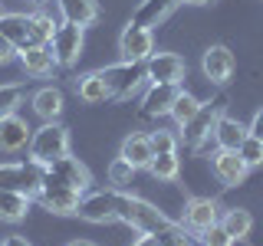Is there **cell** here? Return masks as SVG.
<instances>
[{
    "instance_id": "3957f363",
    "label": "cell",
    "mask_w": 263,
    "mask_h": 246,
    "mask_svg": "<svg viewBox=\"0 0 263 246\" xmlns=\"http://www.w3.org/2000/svg\"><path fill=\"white\" fill-rule=\"evenodd\" d=\"M43 177H46V164H40L33 158L30 161H7V164H0V187H4V191L36 197L40 187H43Z\"/></svg>"
},
{
    "instance_id": "8fae6325",
    "label": "cell",
    "mask_w": 263,
    "mask_h": 246,
    "mask_svg": "<svg viewBox=\"0 0 263 246\" xmlns=\"http://www.w3.org/2000/svg\"><path fill=\"white\" fill-rule=\"evenodd\" d=\"M201 69H204V76H208V82H214V86H224V82L234 76L237 59H234V53H230L224 43H214V46L204 49Z\"/></svg>"
},
{
    "instance_id": "ffe728a7",
    "label": "cell",
    "mask_w": 263,
    "mask_h": 246,
    "mask_svg": "<svg viewBox=\"0 0 263 246\" xmlns=\"http://www.w3.org/2000/svg\"><path fill=\"white\" fill-rule=\"evenodd\" d=\"M63 20L66 23H76V27H92L99 20V4L96 0H56Z\"/></svg>"
},
{
    "instance_id": "8992f818",
    "label": "cell",
    "mask_w": 263,
    "mask_h": 246,
    "mask_svg": "<svg viewBox=\"0 0 263 246\" xmlns=\"http://www.w3.org/2000/svg\"><path fill=\"white\" fill-rule=\"evenodd\" d=\"M36 200L43 203L49 213H56V217H76L82 194H79V191H72L69 184H63V180L56 177V174H49V171H46L43 187H40Z\"/></svg>"
},
{
    "instance_id": "74e56055",
    "label": "cell",
    "mask_w": 263,
    "mask_h": 246,
    "mask_svg": "<svg viewBox=\"0 0 263 246\" xmlns=\"http://www.w3.org/2000/svg\"><path fill=\"white\" fill-rule=\"evenodd\" d=\"M0 246H30L27 236H20V233H10V236H4V243Z\"/></svg>"
},
{
    "instance_id": "ac0fdd59",
    "label": "cell",
    "mask_w": 263,
    "mask_h": 246,
    "mask_svg": "<svg viewBox=\"0 0 263 246\" xmlns=\"http://www.w3.org/2000/svg\"><path fill=\"white\" fill-rule=\"evenodd\" d=\"M181 4V0H142L138 10L132 13V23L135 27H145V30H155L158 23H164L171 16V10Z\"/></svg>"
},
{
    "instance_id": "7a4b0ae2",
    "label": "cell",
    "mask_w": 263,
    "mask_h": 246,
    "mask_svg": "<svg viewBox=\"0 0 263 246\" xmlns=\"http://www.w3.org/2000/svg\"><path fill=\"white\" fill-rule=\"evenodd\" d=\"M224 109H227V92H217L211 102H201V109H197L194 118L187 121V125H181V141H184V148L201 151V148L214 138V128H217Z\"/></svg>"
},
{
    "instance_id": "603a6c76",
    "label": "cell",
    "mask_w": 263,
    "mask_h": 246,
    "mask_svg": "<svg viewBox=\"0 0 263 246\" xmlns=\"http://www.w3.org/2000/svg\"><path fill=\"white\" fill-rule=\"evenodd\" d=\"M33 112L43 121H56L63 115V92L56 86H43L40 92H33Z\"/></svg>"
},
{
    "instance_id": "6da1fadb",
    "label": "cell",
    "mask_w": 263,
    "mask_h": 246,
    "mask_svg": "<svg viewBox=\"0 0 263 246\" xmlns=\"http://www.w3.org/2000/svg\"><path fill=\"white\" fill-rule=\"evenodd\" d=\"M119 220L128 223L132 230H138V233H145V236H158L161 230H168L175 223L171 217H164V210H158L155 203H148V200L128 194V191H122V197H119Z\"/></svg>"
},
{
    "instance_id": "9a60e30c",
    "label": "cell",
    "mask_w": 263,
    "mask_h": 246,
    "mask_svg": "<svg viewBox=\"0 0 263 246\" xmlns=\"http://www.w3.org/2000/svg\"><path fill=\"white\" fill-rule=\"evenodd\" d=\"M211 168H214V177H217L224 187H237V184L247 177V171H250V168L243 164L240 154H237V151H227V148H217Z\"/></svg>"
},
{
    "instance_id": "8d00e7d4",
    "label": "cell",
    "mask_w": 263,
    "mask_h": 246,
    "mask_svg": "<svg viewBox=\"0 0 263 246\" xmlns=\"http://www.w3.org/2000/svg\"><path fill=\"white\" fill-rule=\"evenodd\" d=\"M247 128H250V135L263 138V109H260L257 115H253V121H250V125H247Z\"/></svg>"
},
{
    "instance_id": "60d3db41",
    "label": "cell",
    "mask_w": 263,
    "mask_h": 246,
    "mask_svg": "<svg viewBox=\"0 0 263 246\" xmlns=\"http://www.w3.org/2000/svg\"><path fill=\"white\" fill-rule=\"evenodd\" d=\"M181 4H191V7H204V4H211V0H181Z\"/></svg>"
},
{
    "instance_id": "836d02e7",
    "label": "cell",
    "mask_w": 263,
    "mask_h": 246,
    "mask_svg": "<svg viewBox=\"0 0 263 246\" xmlns=\"http://www.w3.org/2000/svg\"><path fill=\"white\" fill-rule=\"evenodd\" d=\"M148 141H152V151H155V154H171V151H178V138L171 135V131H164V128L152 131V135H148Z\"/></svg>"
},
{
    "instance_id": "e0dca14e",
    "label": "cell",
    "mask_w": 263,
    "mask_h": 246,
    "mask_svg": "<svg viewBox=\"0 0 263 246\" xmlns=\"http://www.w3.org/2000/svg\"><path fill=\"white\" fill-rule=\"evenodd\" d=\"M16 59H20V66L30 72V76H49L53 72V49L43 46V43H27L23 49H16Z\"/></svg>"
},
{
    "instance_id": "30bf717a",
    "label": "cell",
    "mask_w": 263,
    "mask_h": 246,
    "mask_svg": "<svg viewBox=\"0 0 263 246\" xmlns=\"http://www.w3.org/2000/svg\"><path fill=\"white\" fill-rule=\"evenodd\" d=\"M119 53H122V59H128V63H145L148 56L155 53L152 30L135 27V23L128 20V27L122 30V36H119Z\"/></svg>"
},
{
    "instance_id": "d6986e66",
    "label": "cell",
    "mask_w": 263,
    "mask_h": 246,
    "mask_svg": "<svg viewBox=\"0 0 263 246\" xmlns=\"http://www.w3.org/2000/svg\"><path fill=\"white\" fill-rule=\"evenodd\" d=\"M0 33L13 43V49H23L33 43V16L30 13H4L0 16Z\"/></svg>"
},
{
    "instance_id": "f546056e",
    "label": "cell",
    "mask_w": 263,
    "mask_h": 246,
    "mask_svg": "<svg viewBox=\"0 0 263 246\" xmlns=\"http://www.w3.org/2000/svg\"><path fill=\"white\" fill-rule=\"evenodd\" d=\"M20 102H23V86H20V82H7V86H0V118L13 115Z\"/></svg>"
},
{
    "instance_id": "e575fe53",
    "label": "cell",
    "mask_w": 263,
    "mask_h": 246,
    "mask_svg": "<svg viewBox=\"0 0 263 246\" xmlns=\"http://www.w3.org/2000/svg\"><path fill=\"white\" fill-rule=\"evenodd\" d=\"M155 240H158V246H187V230L181 223H171L168 230H161Z\"/></svg>"
},
{
    "instance_id": "f1b7e54d",
    "label": "cell",
    "mask_w": 263,
    "mask_h": 246,
    "mask_svg": "<svg viewBox=\"0 0 263 246\" xmlns=\"http://www.w3.org/2000/svg\"><path fill=\"white\" fill-rule=\"evenodd\" d=\"M109 184L115 191H128V187L135 184V168H132L125 158H115L109 164Z\"/></svg>"
},
{
    "instance_id": "5b68a950",
    "label": "cell",
    "mask_w": 263,
    "mask_h": 246,
    "mask_svg": "<svg viewBox=\"0 0 263 246\" xmlns=\"http://www.w3.org/2000/svg\"><path fill=\"white\" fill-rule=\"evenodd\" d=\"M30 158L40 164H53L56 158L69 154V131L60 121H43L36 131L30 135Z\"/></svg>"
},
{
    "instance_id": "d4e9b609",
    "label": "cell",
    "mask_w": 263,
    "mask_h": 246,
    "mask_svg": "<svg viewBox=\"0 0 263 246\" xmlns=\"http://www.w3.org/2000/svg\"><path fill=\"white\" fill-rule=\"evenodd\" d=\"M76 92L86 105H99L109 98V89H105V82L99 79V72H86V76L76 79Z\"/></svg>"
},
{
    "instance_id": "cb8c5ba5",
    "label": "cell",
    "mask_w": 263,
    "mask_h": 246,
    "mask_svg": "<svg viewBox=\"0 0 263 246\" xmlns=\"http://www.w3.org/2000/svg\"><path fill=\"white\" fill-rule=\"evenodd\" d=\"M30 200L33 197H27V194L4 191V187H0V220H4V223H20V220H27Z\"/></svg>"
},
{
    "instance_id": "4dcf8cb0",
    "label": "cell",
    "mask_w": 263,
    "mask_h": 246,
    "mask_svg": "<svg viewBox=\"0 0 263 246\" xmlns=\"http://www.w3.org/2000/svg\"><path fill=\"white\" fill-rule=\"evenodd\" d=\"M237 154L243 158L247 168H257V164H263V138L247 135V138H243V145L237 148Z\"/></svg>"
},
{
    "instance_id": "4fadbf2b",
    "label": "cell",
    "mask_w": 263,
    "mask_h": 246,
    "mask_svg": "<svg viewBox=\"0 0 263 246\" xmlns=\"http://www.w3.org/2000/svg\"><path fill=\"white\" fill-rule=\"evenodd\" d=\"M46 171H49V174H56L63 184H69L72 191H79V194H86L89 187H92V174H89V168L79 158H72V154L56 158L53 164H46Z\"/></svg>"
},
{
    "instance_id": "7bdbcfd3",
    "label": "cell",
    "mask_w": 263,
    "mask_h": 246,
    "mask_svg": "<svg viewBox=\"0 0 263 246\" xmlns=\"http://www.w3.org/2000/svg\"><path fill=\"white\" fill-rule=\"evenodd\" d=\"M187 246H191V243H187Z\"/></svg>"
},
{
    "instance_id": "44dd1931",
    "label": "cell",
    "mask_w": 263,
    "mask_h": 246,
    "mask_svg": "<svg viewBox=\"0 0 263 246\" xmlns=\"http://www.w3.org/2000/svg\"><path fill=\"white\" fill-rule=\"evenodd\" d=\"M247 135H250V128H247L243 121L230 118V115H220L217 128H214V141H217V148H227V151H237Z\"/></svg>"
},
{
    "instance_id": "7402d4cb",
    "label": "cell",
    "mask_w": 263,
    "mask_h": 246,
    "mask_svg": "<svg viewBox=\"0 0 263 246\" xmlns=\"http://www.w3.org/2000/svg\"><path fill=\"white\" fill-rule=\"evenodd\" d=\"M119 158H125L132 168H148L155 158V151H152V141H148V135H128L125 141H122V151H119Z\"/></svg>"
},
{
    "instance_id": "83f0119b",
    "label": "cell",
    "mask_w": 263,
    "mask_h": 246,
    "mask_svg": "<svg viewBox=\"0 0 263 246\" xmlns=\"http://www.w3.org/2000/svg\"><path fill=\"white\" fill-rule=\"evenodd\" d=\"M197 109H201V98H194L191 92H184V89H181V95L175 98V105H171V118H175L178 128H181V125H187V121L197 115Z\"/></svg>"
},
{
    "instance_id": "d590c367",
    "label": "cell",
    "mask_w": 263,
    "mask_h": 246,
    "mask_svg": "<svg viewBox=\"0 0 263 246\" xmlns=\"http://www.w3.org/2000/svg\"><path fill=\"white\" fill-rule=\"evenodd\" d=\"M13 56H16V49H13V43H10V39L4 36V33H0V66H4V63H10Z\"/></svg>"
},
{
    "instance_id": "ab89813d",
    "label": "cell",
    "mask_w": 263,
    "mask_h": 246,
    "mask_svg": "<svg viewBox=\"0 0 263 246\" xmlns=\"http://www.w3.org/2000/svg\"><path fill=\"white\" fill-rule=\"evenodd\" d=\"M66 246H96L92 240H72V243H66Z\"/></svg>"
},
{
    "instance_id": "b9f144b4",
    "label": "cell",
    "mask_w": 263,
    "mask_h": 246,
    "mask_svg": "<svg viewBox=\"0 0 263 246\" xmlns=\"http://www.w3.org/2000/svg\"><path fill=\"white\" fill-rule=\"evenodd\" d=\"M0 16H4V7H0Z\"/></svg>"
},
{
    "instance_id": "52a82bcc",
    "label": "cell",
    "mask_w": 263,
    "mask_h": 246,
    "mask_svg": "<svg viewBox=\"0 0 263 246\" xmlns=\"http://www.w3.org/2000/svg\"><path fill=\"white\" fill-rule=\"evenodd\" d=\"M82 46H86V33H82V27H76V23H66V20L56 27L53 39H49L53 59H56V66H63V69H72V66L79 63Z\"/></svg>"
},
{
    "instance_id": "1f68e13d",
    "label": "cell",
    "mask_w": 263,
    "mask_h": 246,
    "mask_svg": "<svg viewBox=\"0 0 263 246\" xmlns=\"http://www.w3.org/2000/svg\"><path fill=\"white\" fill-rule=\"evenodd\" d=\"M30 16H33V43L49 46V39H53L60 23H53V16H46V13H30Z\"/></svg>"
},
{
    "instance_id": "484cf974",
    "label": "cell",
    "mask_w": 263,
    "mask_h": 246,
    "mask_svg": "<svg viewBox=\"0 0 263 246\" xmlns=\"http://www.w3.org/2000/svg\"><path fill=\"white\" fill-rule=\"evenodd\" d=\"M220 227H224L227 233L234 236V243H237V240H247V236H250V230H253V217H250V210L234 207V210H227L224 217H220Z\"/></svg>"
},
{
    "instance_id": "2e32d148",
    "label": "cell",
    "mask_w": 263,
    "mask_h": 246,
    "mask_svg": "<svg viewBox=\"0 0 263 246\" xmlns=\"http://www.w3.org/2000/svg\"><path fill=\"white\" fill-rule=\"evenodd\" d=\"M30 135H33V128L16 112L7 115V118H0V151L13 154V151H20V148H27Z\"/></svg>"
},
{
    "instance_id": "5bb4252c",
    "label": "cell",
    "mask_w": 263,
    "mask_h": 246,
    "mask_svg": "<svg viewBox=\"0 0 263 246\" xmlns=\"http://www.w3.org/2000/svg\"><path fill=\"white\" fill-rule=\"evenodd\" d=\"M181 95V86H168V82H152V89L142 98V115L145 118H161L171 115V105Z\"/></svg>"
},
{
    "instance_id": "f35d334b",
    "label": "cell",
    "mask_w": 263,
    "mask_h": 246,
    "mask_svg": "<svg viewBox=\"0 0 263 246\" xmlns=\"http://www.w3.org/2000/svg\"><path fill=\"white\" fill-rule=\"evenodd\" d=\"M132 246H158V240H155V236H145V233H142V236H138V240L132 243Z\"/></svg>"
},
{
    "instance_id": "277c9868",
    "label": "cell",
    "mask_w": 263,
    "mask_h": 246,
    "mask_svg": "<svg viewBox=\"0 0 263 246\" xmlns=\"http://www.w3.org/2000/svg\"><path fill=\"white\" fill-rule=\"evenodd\" d=\"M99 79L105 82V89H109V98H132L142 89V82L148 79V69L145 63H115V66H105V69H99Z\"/></svg>"
},
{
    "instance_id": "ba28073f",
    "label": "cell",
    "mask_w": 263,
    "mask_h": 246,
    "mask_svg": "<svg viewBox=\"0 0 263 246\" xmlns=\"http://www.w3.org/2000/svg\"><path fill=\"white\" fill-rule=\"evenodd\" d=\"M119 197L122 191H89L86 197L79 200V210L76 217H82L86 223H112V220H119Z\"/></svg>"
},
{
    "instance_id": "9c48e42d",
    "label": "cell",
    "mask_w": 263,
    "mask_h": 246,
    "mask_svg": "<svg viewBox=\"0 0 263 246\" xmlns=\"http://www.w3.org/2000/svg\"><path fill=\"white\" fill-rule=\"evenodd\" d=\"M148 82H168V86H181L187 76V63L178 53H152L145 59Z\"/></svg>"
},
{
    "instance_id": "d6a6232c",
    "label": "cell",
    "mask_w": 263,
    "mask_h": 246,
    "mask_svg": "<svg viewBox=\"0 0 263 246\" xmlns=\"http://www.w3.org/2000/svg\"><path fill=\"white\" fill-rule=\"evenodd\" d=\"M197 236H201V246H234V236L220 227V220L214 227H208L204 233H197Z\"/></svg>"
},
{
    "instance_id": "7c38bea8",
    "label": "cell",
    "mask_w": 263,
    "mask_h": 246,
    "mask_svg": "<svg viewBox=\"0 0 263 246\" xmlns=\"http://www.w3.org/2000/svg\"><path fill=\"white\" fill-rule=\"evenodd\" d=\"M220 220V210L211 197H191L184 203V213H181V227L187 233H204L208 227H214Z\"/></svg>"
},
{
    "instance_id": "4316f807",
    "label": "cell",
    "mask_w": 263,
    "mask_h": 246,
    "mask_svg": "<svg viewBox=\"0 0 263 246\" xmlns=\"http://www.w3.org/2000/svg\"><path fill=\"white\" fill-rule=\"evenodd\" d=\"M178 171H181V161H178L175 151L171 154H155L152 164H148V174H152L155 180H175Z\"/></svg>"
}]
</instances>
